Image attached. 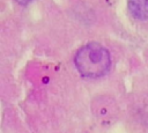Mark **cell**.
I'll use <instances>...</instances> for the list:
<instances>
[{"instance_id": "6da1fadb", "label": "cell", "mask_w": 148, "mask_h": 133, "mask_svg": "<svg viewBox=\"0 0 148 133\" xmlns=\"http://www.w3.org/2000/svg\"><path fill=\"white\" fill-rule=\"evenodd\" d=\"M77 72L88 79H97L105 75L111 67V56L102 44L91 42L81 46L74 57Z\"/></svg>"}, {"instance_id": "7a4b0ae2", "label": "cell", "mask_w": 148, "mask_h": 133, "mask_svg": "<svg viewBox=\"0 0 148 133\" xmlns=\"http://www.w3.org/2000/svg\"><path fill=\"white\" fill-rule=\"evenodd\" d=\"M130 14L136 20H148V0H127Z\"/></svg>"}, {"instance_id": "3957f363", "label": "cell", "mask_w": 148, "mask_h": 133, "mask_svg": "<svg viewBox=\"0 0 148 133\" xmlns=\"http://www.w3.org/2000/svg\"><path fill=\"white\" fill-rule=\"evenodd\" d=\"M18 5H21V6H27V5H29L32 0H15Z\"/></svg>"}]
</instances>
